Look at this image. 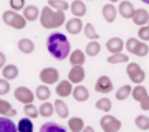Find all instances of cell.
Here are the masks:
<instances>
[{"mask_svg": "<svg viewBox=\"0 0 149 132\" xmlns=\"http://www.w3.org/2000/svg\"><path fill=\"white\" fill-rule=\"evenodd\" d=\"M47 50L48 53L58 61H64L68 58V54L72 53L70 50V42L67 36L62 33H51L47 39Z\"/></svg>", "mask_w": 149, "mask_h": 132, "instance_id": "obj_1", "label": "cell"}, {"mask_svg": "<svg viewBox=\"0 0 149 132\" xmlns=\"http://www.w3.org/2000/svg\"><path fill=\"white\" fill-rule=\"evenodd\" d=\"M40 25L47 28V30H53V28L62 27L65 22V14L61 11H54L50 6H44L40 9V16H39Z\"/></svg>", "mask_w": 149, "mask_h": 132, "instance_id": "obj_2", "label": "cell"}, {"mask_svg": "<svg viewBox=\"0 0 149 132\" xmlns=\"http://www.w3.org/2000/svg\"><path fill=\"white\" fill-rule=\"evenodd\" d=\"M3 23L8 25L9 28H14V30H23L26 27V20L23 19L22 14H19L16 11H11V9H6L3 13Z\"/></svg>", "mask_w": 149, "mask_h": 132, "instance_id": "obj_3", "label": "cell"}, {"mask_svg": "<svg viewBox=\"0 0 149 132\" xmlns=\"http://www.w3.org/2000/svg\"><path fill=\"white\" fill-rule=\"evenodd\" d=\"M126 73H127L129 79L135 84V86H141L143 81L146 79V73H144V70L140 67L137 62H127Z\"/></svg>", "mask_w": 149, "mask_h": 132, "instance_id": "obj_4", "label": "cell"}, {"mask_svg": "<svg viewBox=\"0 0 149 132\" xmlns=\"http://www.w3.org/2000/svg\"><path fill=\"white\" fill-rule=\"evenodd\" d=\"M100 126L102 132H120L121 121L113 115H102L100 120Z\"/></svg>", "mask_w": 149, "mask_h": 132, "instance_id": "obj_5", "label": "cell"}, {"mask_svg": "<svg viewBox=\"0 0 149 132\" xmlns=\"http://www.w3.org/2000/svg\"><path fill=\"white\" fill-rule=\"evenodd\" d=\"M39 79L44 82V86H51V84L59 82V72L54 67H47L42 68L39 73Z\"/></svg>", "mask_w": 149, "mask_h": 132, "instance_id": "obj_6", "label": "cell"}, {"mask_svg": "<svg viewBox=\"0 0 149 132\" xmlns=\"http://www.w3.org/2000/svg\"><path fill=\"white\" fill-rule=\"evenodd\" d=\"M14 98H16L19 103H22L23 106H26V104H33V101H34V93H33V90H30L28 87L20 86L14 90Z\"/></svg>", "mask_w": 149, "mask_h": 132, "instance_id": "obj_7", "label": "cell"}, {"mask_svg": "<svg viewBox=\"0 0 149 132\" xmlns=\"http://www.w3.org/2000/svg\"><path fill=\"white\" fill-rule=\"evenodd\" d=\"M84 78H86V70H84L82 65H74V67L70 68V72H68V81L74 84V86H79L82 81H84Z\"/></svg>", "mask_w": 149, "mask_h": 132, "instance_id": "obj_8", "label": "cell"}, {"mask_svg": "<svg viewBox=\"0 0 149 132\" xmlns=\"http://www.w3.org/2000/svg\"><path fill=\"white\" fill-rule=\"evenodd\" d=\"M95 90L98 93H110L113 90V82H112V79L109 76H100L96 79L95 82Z\"/></svg>", "mask_w": 149, "mask_h": 132, "instance_id": "obj_9", "label": "cell"}, {"mask_svg": "<svg viewBox=\"0 0 149 132\" xmlns=\"http://www.w3.org/2000/svg\"><path fill=\"white\" fill-rule=\"evenodd\" d=\"M82 28H84V23H82L81 19H78V17H73V19H70V20L65 22V30H67L68 34L76 36L82 31Z\"/></svg>", "mask_w": 149, "mask_h": 132, "instance_id": "obj_10", "label": "cell"}, {"mask_svg": "<svg viewBox=\"0 0 149 132\" xmlns=\"http://www.w3.org/2000/svg\"><path fill=\"white\" fill-rule=\"evenodd\" d=\"M72 92H73V84L68 79H64V81L56 84V93H58L59 98H67L72 95Z\"/></svg>", "mask_w": 149, "mask_h": 132, "instance_id": "obj_11", "label": "cell"}, {"mask_svg": "<svg viewBox=\"0 0 149 132\" xmlns=\"http://www.w3.org/2000/svg\"><path fill=\"white\" fill-rule=\"evenodd\" d=\"M132 22L135 23V25H138V27H144L149 22V13L144 8L135 9L134 16H132Z\"/></svg>", "mask_w": 149, "mask_h": 132, "instance_id": "obj_12", "label": "cell"}, {"mask_svg": "<svg viewBox=\"0 0 149 132\" xmlns=\"http://www.w3.org/2000/svg\"><path fill=\"white\" fill-rule=\"evenodd\" d=\"M106 48L109 50V53L112 54H116V53H121L124 48V42L120 39V37H110L106 44Z\"/></svg>", "mask_w": 149, "mask_h": 132, "instance_id": "obj_13", "label": "cell"}, {"mask_svg": "<svg viewBox=\"0 0 149 132\" xmlns=\"http://www.w3.org/2000/svg\"><path fill=\"white\" fill-rule=\"evenodd\" d=\"M116 11L120 13V16L123 17V19H132L135 8H134V5L130 3V2H127V0H123V2L120 3V6L116 8Z\"/></svg>", "mask_w": 149, "mask_h": 132, "instance_id": "obj_14", "label": "cell"}, {"mask_svg": "<svg viewBox=\"0 0 149 132\" xmlns=\"http://www.w3.org/2000/svg\"><path fill=\"white\" fill-rule=\"evenodd\" d=\"M22 16H23V19H25L26 22H34L40 16V9L37 6H34V5H28V6L23 8V14H22Z\"/></svg>", "mask_w": 149, "mask_h": 132, "instance_id": "obj_15", "label": "cell"}, {"mask_svg": "<svg viewBox=\"0 0 149 132\" xmlns=\"http://www.w3.org/2000/svg\"><path fill=\"white\" fill-rule=\"evenodd\" d=\"M70 11H72V14L74 17L81 19L82 16H86L87 6H86V3H84L82 0H74V2L70 3Z\"/></svg>", "mask_w": 149, "mask_h": 132, "instance_id": "obj_16", "label": "cell"}, {"mask_svg": "<svg viewBox=\"0 0 149 132\" xmlns=\"http://www.w3.org/2000/svg\"><path fill=\"white\" fill-rule=\"evenodd\" d=\"M72 96L74 98V101L84 103V101H87V100H88L90 93H88L87 87H84V86H81V84H79V86H74L73 92H72Z\"/></svg>", "mask_w": 149, "mask_h": 132, "instance_id": "obj_17", "label": "cell"}, {"mask_svg": "<svg viewBox=\"0 0 149 132\" xmlns=\"http://www.w3.org/2000/svg\"><path fill=\"white\" fill-rule=\"evenodd\" d=\"M17 115V110L9 104L8 101H5L0 98V117H6V118H14Z\"/></svg>", "mask_w": 149, "mask_h": 132, "instance_id": "obj_18", "label": "cell"}, {"mask_svg": "<svg viewBox=\"0 0 149 132\" xmlns=\"http://www.w3.org/2000/svg\"><path fill=\"white\" fill-rule=\"evenodd\" d=\"M2 76H3V79H6V81H13V79H16V78L19 76V68H17V65L6 64V65L2 68Z\"/></svg>", "mask_w": 149, "mask_h": 132, "instance_id": "obj_19", "label": "cell"}, {"mask_svg": "<svg viewBox=\"0 0 149 132\" xmlns=\"http://www.w3.org/2000/svg\"><path fill=\"white\" fill-rule=\"evenodd\" d=\"M116 14H118V11H116V8L112 3H106L104 6H102V16H104L106 22L113 23L115 19H116Z\"/></svg>", "mask_w": 149, "mask_h": 132, "instance_id": "obj_20", "label": "cell"}, {"mask_svg": "<svg viewBox=\"0 0 149 132\" xmlns=\"http://www.w3.org/2000/svg\"><path fill=\"white\" fill-rule=\"evenodd\" d=\"M68 61L72 64V67H74V65H84V62H86V53L82 50H74L68 54Z\"/></svg>", "mask_w": 149, "mask_h": 132, "instance_id": "obj_21", "label": "cell"}, {"mask_svg": "<svg viewBox=\"0 0 149 132\" xmlns=\"http://www.w3.org/2000/svg\"><path fill=\"white\" fill-rule=\"evenodd\" d=\"M53 107H54V112H56V115L61 117V118H68V106L65 104V103L61 100V98H58L54 103H53Z\"/></svg>", "mask_w": 149, "mask_h": 132, "instance_id": "obj_22", "label": "cell"}, {"mask_svg": "<svg viewBox=\"0 0 149 132\" xmlns=\"http://www.w3.org/2000/svg\"><path fill=\"white\" fill-rule=\"evenodd\" d=\"M17 48L23 54H31L33 51H34V42H33L31 39L23 37V39H20V41L17 42Z\"/></svg>", "mask_w": 149, "mask_h": 132, "instance_id": "obj_23", "label": "cell"}, {"mask_svg": "<svg viewBox=\"0 0 149 132\" xmlns=\"http://www.w3.org/2000/svg\"><path fill=\"white\" fill-rule=\"evenodd\" d=\"M130 96H132L137 103H141L146 96H149V93H148V90H146V87H144V86H135L132 89Z\"/></svg>", "mask_w": 149, "mask_h": 132, "instance_id": "obj_24", "label": "cell"}, {"mask_svg": "<svg viewBox=\"0 0 149 132\" xmlns=\"http://www.w3.org/2000/svg\"><path fill=\"white\" fill-rule=\"evenodd\" d=\"M0 132H17V126L11 118L0 117Z\"/></svg>", "mask_w": 149, "mask_h": 132, "instance_id": "obj_25", "label": "cell"}, {"mask_svg": "<svg viewBox=\"0 0 149 132\" xmlns=\"http://www.w3.org/2000/svg\"><path fill=\"white\" fill-rule=\"evenodd\" d=\"M50 96H51V90H50L48 86H44V84H42V86H37L36 92H34V98H37V100L45 103Z\"/></svg>", "mask_w": 149, "mask_h": 132, "instance_id": "obj_26", "label": "cell"}, {"mask_svg": "<svg viewBox=\"0 0 149 132\" xmlns=\"http://www.w3.org/2000/svg\"><path fill=\"white\" fill-rule=\"evenodd\" d=\"M51 9L54 11H61V13H65L67 9H70V3H67L65 0H48V5Z\"/></svg>", "mask_w": 149, "mask_h": 132, "instance_id": "obj_27", "label": "cell"}, {"mask_svg": "<svg viewBox=\"0 0 149 132\" xmlns=\"http://www.w3.org/2000/svg\"><path fill=\"white\" fill-rule=\"evenodd\" d=\"M100 51H101V45H100V42L98 41H90L87 44V47H86V53L87 56H90V58H95V56H98L100 54Z\"/></svg>", "mask_w": 149, "mask_h": 132, "instance_id": "obj_28", "label": "cell"}, {"mask_svg": "<svg viewBox=\"0 0 149 132\" xmlns=\"http://www.w3.org/2000/svg\"><path fill=\"white\" fill-rule=\"evenodd\" d=\"M86 124H84V120L79 118V117H73V118H68V129L72 132H81Z\"/></svg>", "mask_w": 149, "mask_h": 132, "instance_id": "obj_29", "label": "cell"}, {"mask_svg": "<svg viewBox=\"0 0 149 132\" xmlns=\"http://www.w3.org/2000/svg\"><path fill=\"white\" fill-rule=\"evenodd\" d=\"M39 132H67V129L62 128L58 123H53V121H48V123H44L40 126Z\"/></svg>", "mask_w": 149, "mask_h": 132, "instance_id": "obj_30", "label": "cell"}, {"mask_svg": "<svg viewBox=\"0 0 149 132\" xmlns=\"http://www.w3.org/2000/svg\"><path fill=\"white\" fill-rule=\"evenodd\" d=\"M16 126H17V132H34L33 121L30 118H26V117H25V118H22Z\"/></svg>", "mask_w": 149, "mask_h": 132, "instance_id": "obj_31", "label": "cell"}, {"mask_svg": "<svg viewBox=\"0 0 149 132\" xmlns=\"http://www.w3.org/2000/svg\"><path fill=\"white\" fill-rule=\"evenodd\" d=\"M130 93H132V87L130 86H121L118 90H116V93H115V98L118 101H124V100H127V98L130 96Z\"/></svg>", "mask_w": 149, "mask_h": 132, "instance_id": "obj_32", "label": "cell"}, {"mask_svg": "<svg viewBox=\"0 0 149 132\" xmlns=\"http://www.w3.org/2000/svg\"><path fill=\"white\" fill-rule=\"evenodd\" d=\"M37 110H39V117H45V118H48L54 114V107L51 103H42Z\"/></svg>", "mask_w": 149, "mask_h": 132, "instance_id": "obj_33", "label": "cell"}, {"mask_svg": "<svg viewBox=\"0 0 149 132\" xmlns=\"http://www.w3.org/2000/svg\"><path fill=\"white\" fill-rule=\"evenodd\" d=\"M95 107L98 110H101V112H110L112 109V101L109 100V98H100L96 103H95Z\"/></svg>", "mask_w": 149, "mask_h": 132, "instance_id": "obj_34", "label": "cell"}, {"mask_svg": "<svg viewBox=\"0 0 149 132\" xmlns=\"http://www.w3.org/2000/svg\"><path fill=\"white\" fill-rule=\"evenodd\" d=\"M107 62L109 64H124V62H129V56L124 54V53L110 54L109 58H107Z\"/></svg>", "mask_w": 149, "mask_h": 132, "instance_id": "obj_35", "label": "cell"}, {"mask_svg": "<svg viewBox=\"0 0 149 132\" xmlns=\"http://www.w3.org/2000/svg\"><path fill=\"white\" fill-rule=\"evenodd\" d=\"M148 53H149V47H148V44H146V42L138 41V44H137V47H135V50H134L132 54L138 56V58H144V56H146Z\"/></svg>", "mask_w": 149, "mask_h": 132, "instance_id": "obj_36", "label": "cell"}, {"mask_svg": "<svg viewBox=\"0 0 149 132\" xmlns=\"http://www.w3.org/2000/svg\"><path fill=\"white\" fill-rule=\"evenodd\" d=\"M82 31H84V34H86V37H88L90 41H96V39H100V34L95 31V27L92 25V23H86L82 28Z\"/></svg>", "mask_w": 149, "mask_h": 132, "instance_id": "obj_37", "label": "cell"}, {"mask_svg": "<svg viewBox=\"0 0 149 132\" xmlns=\"http://www.w3.org/2000/svg\"><path fill=\"white\" fill-rule=\"evenodd\" d=\"M23 112H25V115H26V118H30V120H34L39 117V110H37V107L34 104H26V106H23Z\"/></svg>", "mask_w": 149, "mask_h": 132, "instance_id": "obj_38", "label": "cell"}, {"mask_svg": "<svg viewBox=\"0 0 149 132\" xmlns=\"http://www.w3.org/2000/svg\"><path fill=\"white\" fill-rule=\"evenodd\" d=\"M135 126L141 131H148L149 129V117L146 115H138L135 118Z\"/></svg>", "mask_w": 149, "mask_h": 132, "instance_id": "obj_39", "label": "cell"}, {"mask_svg": "<svg viewBox=\"0 0 149 132\" xmlns=\"http://www.w3.org/2000/svg\"><path fill=\"white\" fill-rule=\"evenodd\" d=\"M9 6H11V11H23L25 8V0H9Z\"/></svg>", "mask_w": 149, "mask_h": 132, "instance_id": "obj_40", "label": "cell"}, {"mask_svg": "<svg viewBox=\"0 0 149 132\" xmlns=\"http://www.w3.org/2000/svg\"><path fill=\"white\" fill-rule=\"evenodd\" d=\"M138 39L141 41V42L149 41V27H148V25L138 28Z\"/></svg>", "mask_w": 149, "mask_h": 132, "instance_id": "obj_41", "label": "cell"}, {"mask_svg": "<svg viewBox=\"0 0 149 132\" xmlns=\"http://www.w3.org/2000/svg\"><path fill=\"white\" fill-rule=\"evenodd\" d=\"M9 90H11V87H9V81H6V79H3V78H0V96L8 95Z\"/></svg>", "mask_w": 149, "mask_h": 132, "instance_id": "obj_42", "label": "cell"}, {"mask_svg": "<svg viewBox=\"0 0 149 132\" xmlns=\"http://www.w3.org/2000/svg\"><path fill=\"white\" fill-rule=\"evenodd\" d=\"M138 44V41L135 39V37H129L127 42H126V50L129 51V53H134V50H135V47H137Z\"/></svg>", "mask_w": 149, "mask_h": 132, "instance_id": "obj_43", "label": "cell"}, {"mask_svg": "<svg viewBox=\"0 0 149 132\" xmlns=\"http://www.w3.org/2000/svg\"><path fill=\"white\" fill-rule=\"evenodd\" d=\"M140 109L144 110V112H148V110H149V96H146L141 103H140Z\"/></svg>", "mask_w": 149, "mask_h": 132, "instance_id": "obj_44", "label": "cell"}, {"mask_svg": "<svg viewBox=\"0 0 149 132\" xmlns=\"http://www.w3.org/2000/svg\"><path fill=\"white\" fill-rule=\"evenodd\" d=\"M5 65H6V56H5V53L0 51V68H3Z\"/></svg>", "mask_w": 149, "mask_h": 132, "instance_id": "obj_45", "label": "cell"}, {"mask_svg": "<svg viewBox=\"0 0 149 132\" xmlns=\"http://www.w3.org/2000/svg\"><path fill=\"white\" fill-rule=\"evenodd\" d=\"M81 132H95V129H93L92 126H86V128H84Z\"/></svg>", "mask_w": 149, "mask_h": 132, "instance_id": "obj_46", "label": "cell"}, {"mask_svg": "<svg viewBox=\"0 0 149 132\" xmlns=\"http://www.w3.org/2000/svg\"><path fill=\"white\" fill-rule=\"evenodd\" d=\"M109 2H110L112 5H113V3H116V2H120V0H109Z\"/></svg>", "mask_w": 149, "mask_h": 132, "instance_id": "obj_47", "label": "cell"}, {"mask_svg": "<svg viewBox=\"0 0 149 132\" xmlns=\"http://www.w3.org/2000/svg\"><path fill=\"white\" fill-rule=\"evenodd\" d=\"M143 3H146V5H149V0H141Z\"/></svg>", "mask_w": 149, "mask_h": 132, "instance_id": "obj_48", "label": "cell"}, {"mask_svg": "<svg viewBox=\"0 0 149 132\" xmlns=\"http://www.w3.org/2000/svg\"><path fill=\"white\" fill-rule=\"evenodd\" d=\"M87 2H92V0H87Z\"/></svg>", "mask_w": 149, "mask_h": 132, "instance_id": "obj_49", "label": "cell"}, {"mask_svg": "<svg viewBox=\"0 0 149 132\" xmlns=\"http://www.w3.org/2000/svg\"><path fill=\"white\" fill-rule=\"evenodd\" d=\"M148 23H149V22H148ZM148 27H149V25H148Z\"/></svg>", "mask_w": 149, "mask_h": 132, "instance_id": "obj_50", "label": "cell"}]
</instances>
